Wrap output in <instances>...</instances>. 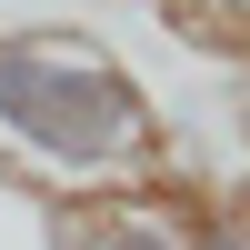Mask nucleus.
Instances as JSON below:
<instances>
[{
  "mask_svg": "<svg viewBox=\"0 0 250 250\" xmlns=\"http://www.w3.org/2000/svg\"><path fill=\"white\" fill-rule=\"evenodd\" d=\"M190 250H250V200H190Z\"/></svg>",
  "mask_w": 250,
  "mask_h": 250,
  "instance_id": "4",
  "label": "nucleus"
},
{
  "mask_svg": "<svg viewBox=\"0 0 250 250\" xmlns=\"http://www.w3.org/2000/svg\"><path fill=\"white\" fill-rule=\"evenodd\" d=\"M70 250H190V200L130 190V200H100V210H70Z\"/></svg>",
  "mask_w": 250,
  "mask_h": 250,
  "instance_id": "2",
  "label": "nucleus"
},
{
  "mask_svg": "<svg viewBox=\"0 0 250 250\" xmlns=\"http://www.w3.org/2000/svg\"><path fill=\"white\" fill-rule=\"evenodd\" d=\"M0 180L60 200V210H100L170 180V130L160 100L110 40L90 30H0Z\"/></svg>",
  "mask_w": 250,
  "mask_h": 250,
  "instance_id": "1",
  "label": "nucleus"
},
{
  "mask_svg": "<svg viewBox=\"0 0 250 250\" xmlns=\"http://www.w3.org/2000/svg\"><path fill=\"white\" fill-rule=\"evenodd\" d=\"M160 10H170L190 40H210V50L250 60V0H160Z\"/></svg>",
  "mask_w": 250,
  "mask_h": 250,
  "instance_id": "3",
  "label": "nucleus"
}]
</instances>
